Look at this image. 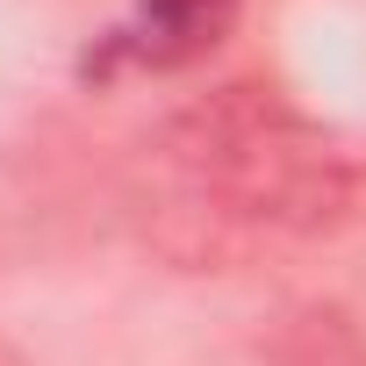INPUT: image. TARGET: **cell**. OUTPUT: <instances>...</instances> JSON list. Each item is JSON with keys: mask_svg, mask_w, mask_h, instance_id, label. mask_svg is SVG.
Returning <instances> with one entry per match:
<instances>
[{"mask_svg": "<svg viewBox=\"0 0 366 366\" xmlns=\"http://www.w3.org/2000/svg\"><path fill=\"white\" fill-rule=\"evenodd\" d=\"M172 158L209 202H223V216L244 223L323 237L366 216V151L259 86H223L187 108L172 122Z\"/></svg>", "mask_w": 366, "mask_h": 366, "instance_id": "obj_1", "label": "cell"}, {"mask_svg": "<svg viewBox=\"0 0 366 366\" xmlns=\"http://www.w3.org/2000/svg\"><path fill=\"white\" fill-rule=\"evenodd\" d=\"M244 15V0H137V8L94 36V51L79 58L86 79H122V72H187L209 51L230 44Z\"/></svg>", "mask_w": 366, "mask_h": 366, "instance_id": "obj_2", "label": "cell"}]
</instances>
